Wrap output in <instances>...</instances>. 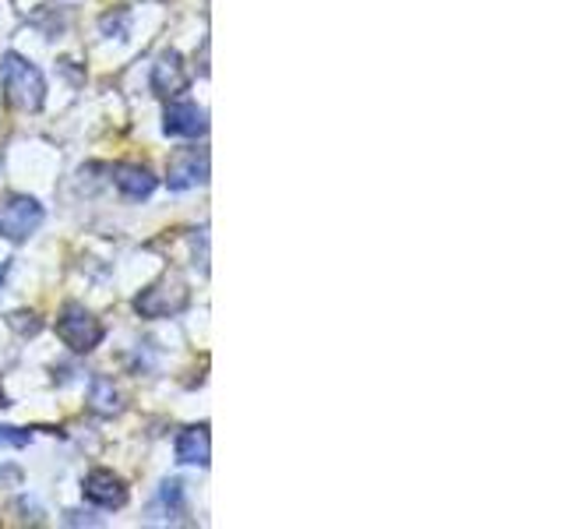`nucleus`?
I'll return each instance as SVG.
<instances>
[{
  "instance_id": "nucleus-5",
  "label": "nucleus",
  "mask_w": 564,
  "mask_h": 529,
  "mask_svg": "<svg viewBox=\"0 0 564 529\" xmlns=\"http://www.w3.org/2000/svg\"><path fill=\"white\" fill-rule=\"evenodd\" d=\"M43 223V205L35 198H11L4 208H0V237L4 240H25L29 234H35Z\"/></svg>"
},
{
  "instance_id": "nucleus-2",
  "label": "nucleus",
  "mask_w": 564,
  "mask_h": 529,
  "mask_svg": "<svg viewBox=\"0 0 564 529\" xmlns=\"http://www.w3.org/2000/svg\"><path fill=\"white\" fill-rule=\"evenodd\" d=\"M187 300H191L187 282L181 276H163L159 282H152L145 293H138L134 311L141 317H173L187 307Z\"/></svg>"
},
{
  "instance_id": "nucleus-4",
  "label": "nucleus",
  "mask_w": 564,
  "mask_h": 529,
  "mask_svg": "<svg viewBox=\"0 0 564 529\" xmlns=\"http://www.w3.org/2000/svg\"><path fill=\"white\" fill-rule=\"evenodd\" d=\"M208 181V152L205 149H176L166 163L170 191H187Z\"/></svg>"
},
{
  "instance_id": "nucleus-7",
  "label": "nucleus",
  "mask_w": 564,
  "mask_h": 529,
  "mask_svg": "<svg viewBox=\"0 0 564 529\" xmlns=\"http://www.w3.org/2000/svg\"><path fill=\"white\" fill-rule=\"evenodd\" d=\"M187 85H191V75H187V67H184V57L176 50H166L163 57L152 64V88H155L159 96L173 99V96L187 93Z\"/></svg>"
},
{
  "instance_id": "nucleus-9",
  "label": "nucleus",
  "mask_w": 564,
  "mask_h": 529,
  "mask_svg": "<svg viewBox=\"0 0 564 529\" xmlns=\"http://www.w3.org/2000/svg\"><path fill=\"white\" fill-rule=\"evenodd\" d=\"M113 184L128 194V198H149L155 191V176L149 166H138V163H117L113 166Z\"/></svg>"
},
{
  "instance_id": "nucleus-1",
  "label": "nucleus",
  "mask_w": 564,
  "mask_h": 529,
  "mask_svg": "<svg viewBox=\"0 0 564 529\" xmlns=\"http://www.w3.org/2000/svg\"><path fill=\"white\" fill-rule=\"evenodd\" d=\"M0 88H4L8 106L22 114H35L46 99L43 71L25 57H18V53H4V61H0Z\"/></svg>"
},
{
  "instance_id": "nucleus-10",
  "label": "nucleus",
  "mask_w": 564,
  "mask_h": 529,
  "mask_svg": "<svg viewBox=\"0 0 564 529\" xmlns=\"http://www.w3.org/2000/svg\"><path fill=\"white\" fill-rule=\"evenodd\" d=\"M208 452H212V441H208V428L198 423V428H187L181 438H176V458L187 466H208Z\"/></svg>"
},
{
  "instance_id": "nucleus-8",
  "label": "nucleus",
  "mask_w": 564,
  "mask_h": 529,
  "mask_svg": "<svg viewBox=\"0 0 564 529\" xmlns=\"http://www.w3.org/2000/svg\"><path fill=\"white\" fill-rule=\"evenodd\" d=\"M163 128H166V134L198 138V134L208 131V120H205L202 106H194V102H170L166 117H163Z\"/></svg>"
},
{
  "instance_id": "nucleus-6",
  "label": "nucleus",
  "mask_w": 564,
  "mask_h": 529,
  "mask_svg": "<svg viewBox=\"0 0 564 529\" xmlns=\"http://www.w3.org/2000/svg\"><path fill=\"white\" fill-rule=\"evenodd\" d=\"M82 494L99 508H123L128 505V484L110 469H93L82 481Z\"/></svg>"
},
{
  "instance_id": "nucleus-12",
  "label": "nucleus",
  "mask_w": 564,
  "mask_h": 529,
  "mask_svg": "<svg viewBox=\"0 0 564 529\" xmlns=\"http://www.w3.org/2000/svg\"><path fill=\"white\" fill-rule=\"evenodd\" d=\"M159 501H163V508L173 516H184V484L181 481H166L163 490H159Z\"/></svg>"
},
{
  "instance_id": "nucleus-14",
  "label": "nucleus",
  "mask_w": 564,
  "mask_h": 529,
  "mask_svg": "<svg viewBox=\"0 0 564 529\" xmlns=\"http://www.w3.org/2000/svg\"><path fill=\"white\" fill-rule=\"evenodd\" d=\"M113 29H117L120 35H128V29H131V14H128V11H117V18H113V14H106V18H102V32L110 35Z\"/></svg>"
},
{
  "instance_id": "nucleus-3",
  "label": "nucleus",
  "mask_w": 564,
  "mask_h": 529,
  "mask_svg": "<svg viewBox=\"0 0 564 529\" xmlns=\"http://www.w3.org/2000/svg\"><path fill=\"white\" fill-rule=\"evenodd\" d=\"M57 335L64 339V346H70L75 353H93L102 343V322L96 314H88L82 304H67L64 314L57 317Z\"/></svg>"
},
{
  "instance_id": "nucleus-13",
  "label": "nucleus",
  "mask_w": 564,
  "mask_h": 529,
  "mask_svg": "<svg viewBox=\"0 0 564 529\" xmlns=\"http://www.w3.org/2000/svg\"><path fill=\"white\" fill-rule=\"evenodd\" d=\"M29 441H32V434H29V431H18V428H0V449H4V445L25 449Z\"/></svg>"
},
{
  "instance_id": "nucleus-11",
  "label": "nucleus",
  "mask_w": 564,
  "mask_h": 529,
  "mask_svg": "<svg viewBox=\"0 0 564 529\" xmlns=\"http://www.w3.org/2000/svg\"><path fill=\"white\" fill-rule=\"evenodd\" d=\"M88 402H93V410L102 413V417H113L123 410V402H120V392H117V385L110 378H93V385H88Z\"/></svg>"
}]
</instances>
